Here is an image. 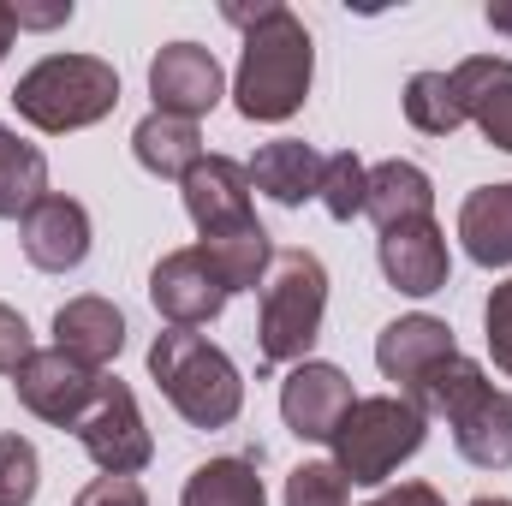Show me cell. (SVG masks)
<instances>
[{
  "instance_id": "1",
  "label": "cell",
  "mask_w": 512,
  "mask_h": 506,
  "mask_svg": "<svg viewBox=\"0 0 512 506\" xmlns=\"http://www.w3.org/2000/svg\"><path fill=\"white\" fill-rule=\"evenodd\" d=\"M227 18L245 30V54H239V78H233V102L245 120L280 126L304 108L310 96V72H316V42L304 30V18L280 0H256V6H227Z\"/></svg>"
},
{
  "instance_id": "2",
  "label": "cell",
  "mask_w": 512,
  "mask_h": 506,
  "mask_svg": "<svg viewBox=\"0 0 512 506\" xmlns=\"http://www.w3.org/2000/svg\"><path fill=\"white\" fill-rule=\"evenodd\" d=\"M149 376L167 393V405L191 423V429H227L245 411V381L239 364L203 340L197 328H167L149 346Z\"/></svg>"
},
{
  "instance_id": "3",
  "label": "cell",
  "mask_w": 512,
  "mask_h": 506,
  "mask_svg": "<svg viewBox=\"0 0 512 506\" xmlns=\"http://www.w3.org/2000/svg\"><path fill=\"white\" fill-rule=\"evenodd\" d=\"M256 298H262V316H256L262 364L268 370L304 364L310 346H316V334H322V310H328V268H322V256L274 251Z\"/></svg>"
},
{
  "instance_id": "4",
  "label": "cell",
  "mask_w": 512,
  "mask_h": 506,
  "mask_svg": "<svg viewBox=\"0 0 512 506\" xmlns=\"http://www.w3.org/2000/svg\"><path fill=\"white\" fill-rule=\"evenodd\" d=\"M12 108H18V120H30L36 131H54V137L84 131L120 108V72L96 54H48L18 78Z\"/></svg>"
},
{
  "instance_id": "5",
  "label": "cell",
  "mask_w": 512,
  "mask_h": 506,
  "mask_svg": "<svg viewBox=\"0 0 512 506\" xmlns=\"http://www.w3.org/2000/svg\"><path fill=\"white\" fill-rule=\"evenodd\" d=\"M423 435H429V417L405 393H376V399H358L346 411V423L328 447H334V465L346 471V483L376 489L405 459H417Z\"/></svg>"
},
{
  "instance_id": "6",
  "label": "cell",
  "mask_w": 512,
  "mask_h": 506,
  "mask_svg": "<svg viewBox=\"0 0 512 506\" xmlns=\"http://www.w3.org/2000/svg\"><path fill=\"white\" fill-rule=\"evenodd\" d=\"M84 441V453L96 459L102 477H137L149 459H155V441L143 429V411H137V393L120 376H102L96 405L84 411V423L72 429Z\"/></svg>"
},
{
  "instance_id": "7",
  "label": "cell",
  "mask_w": 512,
  "mask_h": 506,
  "mask_svg": "<svg viewBox=\"0 0 512 506\" xmlns=\"http://www.w3.org/2000/svg\"><path fill=\"white\" fill-rule=\"evenodd\" d=\"M18 405L30 411V417H42V423H54V429H78L84 423V411L96 405V393H102V370H90V364H78V358H66L60 346L54 352H36L18 376Z\"/></svg>"
},
{
  "instance_id": "8",
  "label": "cell",
  "mask_w": 512,
  "mask_h": 506,
  "mask_svg": "<svg viewBox=\"0 0 512 506\" xmlns=\"http://www.w3.org/2000/svg\"><path fill=\"white\" fill-rule=\"evenodd\" d=\"M352 405H358V393H352V376L340 364H310L304 358L280 381V417L298 441H334Z\"/></svg>"
},
{
  "instance_id": "9",
  "label": "cell",
  "mask_w": 512,
  "mask_h": 506,
  "mask_svg": "<svg viewBox=\"0 0 512 506\" xmlns=\"http://www.w3.org/2000/svg\"><path fill=\"white\" fill-rule=\"evenodd\" d=\"M221 60L203 48V42H167L155 60H149V96H155V114H173V120H203L215 102H221Z\"/></svg>"
},
{
  "instance_id": "10",
  "label": "cell",
  "mask_w": 512,
  "mask_h": 506,
  "mask_svg": "<svg viewBox=\"0 0 512 506\" xmlns=\"http://www.w3.org/2000/svg\"><path fill=\"white\" fill-rule=\"evenodd\" d=\"M227 286L215 280V268L203 262V251H167L149 274V304L167 316V328H203L227 310Z\"/></svg>"
},
{
  "instance_id": "11",
  "label": "cell",
  "mask_w": 512,
  "mask_h": 506,
  "mask_svg": "<svg viewBox=\"0 0 512 506\" xmlns=\"http://www.w3.org/2000/svg\"><path fill=\"white\" fill-rule=\"evenodd\" d=\"M179 197H185V215L197 221L203 239L256 221L251 215V167H239L233 155H203V161L179 179Z\"/></svg>"
},
{
  "instance_id": "12",
  "label": "cell",
  "mask_w": 512,
  "mask_h": 506,
  "mask_svg": "<svg viewBox=\"0 0 512 506\" xmlns=\"http://www.w3.org/2000/svg\"><path fill=\"white\" fill-rule=\"evenodd\" d=\"M18 239H24V256H30L42 274H72V268H84V256H90V209H84L78 197L48 191V197L18 221Z\"/></svg>"
},
{
  "instance_id": "13",
  "label": "cell",
  "mask_w": 512,
  "mask_h": 506,
  "mask_svg": "<svg viewBox=\"0 0 512 506\" xmlns=\"http://www.w3.org/2000/svg\"><path fill=\"white\" fill-rule=\"evenodd\" d=\"M382 274L387 286H399L405 298H429V292H447V274H453V256H447V233L435 221H405V227H387L382 245Z\"/></svg>"
},
{
  "instance_id": "14",
  "label": "cell",
  "mask_w": 512,
  "mask_h": 506,
  "mask_svg": "<svg viewBox=\"0 0 512 506\" xmlns=\"http://www.w3.org/2000/svg\"><path fill=\"white\" fill-rule=\"evenodd\" d=\"M447 358H459V340H453V328L441 316H399V322H387L382 340H376V370L387 381H399L405 393L435 364H447Z\"/></svg>"
},
{
  "instance_id": "15",
  "label": "cell",
  "mask_w": 512,
  "mask_h": 506,
  "mask_svg": "<svg viewBox=\"0 0 512 506\" xmlns=\"http://www.w3.org/2000/svg\"><path fill=\"white\" fill-rule=\"evenodd\" d=\"M453 90L465 120L483 131L495 149L512 155V60L507 54H471L453 66Z\"/></svg>"
},
{
  "instance_id": "16",
  "label": "cell",
  "mask_w": 512,
  "mask_h": 506,
  "mask_svg": "<svg viewBox=\"0 0 512 506\" xmlns=\"http://www.w3.org/2000/svg\"><path fill=\"white\" fill-rule=\"evenodd\" d=\"M54 346H60L66 358L102 370V364H114L120 346H126V316H120L108 298H72V304L54 310Z\"/></svg>"
},
{
  "instance_id": "17",
  "label": "cell",
  "mask_w": 512,
  "mask_h": 506,
  "mask_svg": "<svg viewBox=\"0 0 512 506\" xmlns=\"http://www.w3.org/2000/svg\"><path fill=\"white\" fill-rule=\"evenodd\" d=\"M316 185H322V155H316L310 143H298V137H274V143L256 149L251 191L274 197L280 209H304V203L316 197Z\"/></svg>"
},
{
  "instance_id": "18",
  "label": "cell",
  "mask_w": 512,
  "mask_h": 506,
  "mask_svg": "<svg viewBox=\"0 0 512 506\" xmlns=\"http://www.w3.org/2000/svg\"><path fill=\"white\" fill-rule=\"evenodd\" d=\"M364 215L376 227H405V221H435V185L417 161H382L370 167V191H364Z\"/></svg>"
},
{
  "instance_id": "19",
  "label": "cell",
  "mask_w": 512,
  "mask_h": 506,
  "mask_svg": "<svg viewBox=\"0 0 512 506\" xmlns=\"http://www.w3.org/2000/svg\"><path fill=\"white\" fill-rule=\"evenodd\" d=\"M453 429V447L477 465V471H507L512 465V393L489 387L465 417L447 423Z\"/></svg>"
},
{
  "instance_id": "20",
  "label": "cell",
  "mask_w": 512,
  "mask_h": 506,
  "mask_svg": "<svg viewBox=\"0 0 512 506\" xmlns=\"http://www.w3.org/2000/svg\"><path fill=\"white\" fill-rule=\"evenodd\" d=\"M459 239L465 256L483 268H507L512 262V185H483L465 197L459 209Z\"/></svg>"
},
{
  "instance_id": "21",
  "label": "cell",
  "mask_w": 512,
  "mask_h": 506,
  "mask_svg": "<svg viewBox=\"0 0 512 506\" xmlns=\"http://www.w3.org/2000/svg\"><path fill=\"white\" fill-rule=\"evenodd\" d=\"M131 155L155 179H185L203 161V131H197V120L149 114V120H137V131H131Z\"/></svg>"
},
{
  "instance_id": "22",
  "label": "cell",
  "mask_w": 512,
  "mask_h": 506,
  "mask_svg": "<svg viewBox=\"0 0 512 506\" xmlns=\"http://www.w3.org/2000/svg\"><path fill=\"white\" fill-rule=\"evenodd\" d=\"M197 251H203V262L215 268V280L227 292H256L262 274H268V262H274V239L262 233V221H245V227L197 239Z\"/></svg>"
},
{
  "instance_id": "23",
  "label": "cell",
  "mask_w": 512,
  "mask_h": 506,
  "mask_svg": "<svg viewBox=\"0 0 512 506\" xmlns=\"http://www.w3.org/2000/svg\"><path fill=\"white\" fill-rule=\"evenodd\" d=\"M48 197V155L0 126V221H24Z\"/></svg>"
},
{
  "instance_id": "24",
  "label": "cell",
  "mask_w": 512,
  "mask_h": 506,
  "mask_svg": "<svg viewBox=\"0 0 512 506\" xmlns=\"http://www.w3.org/2000/svg\"><path fill=\"white\" fill-rule=\"evenodd\" d=\"M489 387H495V381H489L483 364H471V358H447V364H435L429 376L417 381L405 399H411L423 417H447V423H453V417H465Z\"/></svg>"
},
{
  "instance_id": "25",
  "label": "cell",
  "mask_w": 512,
  "mask_h": 506,
  "mask_svg": "<svg viewBox=\"0 0 512 506\" xmlns=\"http://www.w3.org/2000/svg\"><path fill=\"white\" fill-rule=\"evenodd\" d=\"M179 506H268V489L251 459H209L185 477Z\"/></svg>"
},
{
  "instance_id": "26",
  "label": "cell",
  "mask_w": 512,
  "mask_h": 506,
  "mask_svg": "<svg viewBox=\"0 0 512 506\" xmlns=\"http://www.w3.org/2000/svg\"><path fill=\"white\" fill-rule=\"evenodd\" d=\"M405 120L423 131V137H453V131L465 126L453 72H417V78L405 84Z\"/></svg>"
},
{
  "instance_id": "27",
  "label": "cell",
  "mask_w": 512,
  "mask_h": 506,
  "mask_svg": "<svg viewBox=\"0 0 512 506\" xmlns=\"http://www.w3.org/2000/svg\"><path fill=\"white\" fill-rule=\"evenodd\" d=\"M364 191H370V167H364L352 149L322 155V185H316V197H322V209H328L334 221L364 215Z\"/></svg>"
},
{
  "instance_id": "28",
  "label": "cell",
  "mask_w": 512,
  "mask_h": 506,
  "mask_svg": "<svg viewBox=\"0 0 512 506\" xmlns=\"http://www.w3.org/2000/svg\"><path fill=\"white\" fill-rule=\"evenodd\" d=\"M352 501V483L334 459H310L286 477V506H346Z\"/></svg>"
},
{
  "instance_id": "29",
  "label": "cell",
  "mask_w": 512,
  "mask_h": 506,
  "mask_svg": "<svg viewBox=\"0 0 512 506\" xmlns=\"http://www.w3.org/2000/svg\"><path fill=\"white\" fill-rule=\"evenodd\" d=\"M42 483V459L24 435H0V506H30Z\"/></svg>"
},
{
  "instance_id": "30",
  "label": "cell",
  "mask_w": 512,
  "mask_h": 506,
  "mask_svg": "<svg viewBox=\"0 0 512 506\" xmlns=\"http://www.w3.org/2000/svg\"><path fill=\"white\" fill-rule=\"evenodd\" d=\"M483 328H489V352H495V370L512 376V280H501L483 304Z\"/></svg>"
},
{
  "instance_id": "31",
  "label": "cell",
  "mask_w": 512,
  "mask_h": 506,
  "mask_svg": "<svg viewBox=\"0 0 512 506\" xmlns=\"http://www.w3.org/2000/svg\"><path fill=\"white\" fill-rule=\"evenodd\" d=\"M30 358H36V346H30V322H24L12 304H0V376H18Z\"/></svg>"
},
{
  "instance_id": "32",
  "label": "cell",
  "mask_w": 512,
  "mask_h": 506,
  "mask_svg": "<svg viewBox=\"0 0 512 506\" xmlns=\"http://www.w3.org/2000/svg\"><path fill=\"white\" fill-rule=\"evenodd\" d=\"M72 506H149V495L137 477H96L90 489H78Z\"/></svg>"
},
{
  "instance_id": "33",
  "label": "cell",
  "mask_w": 512,
  "mask_h": 506,
  "mask_svg": "<svg viewBox=\"0 0 512 506\" xmlns=\"http://www.w3.org/2000/svg\"><path fill=\"white\" fill-rule=\"evenodd\" d=\"M66 18H72V0H60V6H12V24H18V30H24V24H30V30H54V24H66Z\"/></svg>"
},
{
  "instance_id": "34",
  "label": "cell",
  "mask_w": 512,
  "mask_h": 506,
  "mask_svg": "<svg viewBox=\"0 0 512 506\" xmlns=\"http://www.w3.org/2000/svg\"><path fill=\"white\" fill-rule=\"evenodd\" d=\"M370 506H447L429 483H399V489H387V495H376Z\"/></svg>"
},
{
  "instance_id": "35",
  "label": "cell",
  "mask_w": 512,
  "mask_h": 506,
  "mask_svg": "<svg viewBox=\"0 0 512 506\" xmlns=\"http://www.w3.org/2000/svg\"><path fill=\"white\" fill-rule=\"evenodd\" d=\"M483 18H489V24H495L501 36H512V0H495V6L483 12Z\"/></svg>"
},
{
  "instance_id": "36",
  "label": "cell",
  "mask_w": 512,
  "mask_h": 506,
  "mask_svg": "<svg viewBox=\"0 0 512 506\" xmlns=\"http://www.w3.org/2000/svg\"><path fill=\"white\" fill-rule=\"evenodd\" d=\"M12 30H18V24H12V6H0V60H6V48H12Z\"/></svg>"
},
{
  "instance_id": "37",
  "label": "cell",
  "mask_w": 512,
  "mask_h": 506,
  "mask_svg": "<svg viewBox=\"0 0 512 506\" xmlns=\"http://www.w3.org/2000/svg\"><path fill=\"white\" fill-rule=\"evenodd\" d=\"M471 506H512V501H501V495H477Z\"/></svg>"
}]
</instances>
